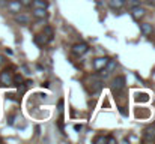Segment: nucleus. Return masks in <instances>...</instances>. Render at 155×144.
I'll use <instances>...</instances> for the list:
<instances>
[{
    "label": "nucleus",
    "instance_id": "nucleus-3",
    "mask_svg": "<svg viewBox=\"0 0 155 144\" xmlns=\"http://www.w3.org/2000/svg\"><path fill=\"white\" fill-rule=\"evenodd\" d=\"M89 51V45L87 44H84V42H78V44H75L74 47H72V53L75 54V56H84L86 53Z\"/></svg>",
    "mask_w": 155,
    "mask_h": 144
},
{
    "label": "nucleus",
    "instance_id": "nucleus-25",
    "mask_svg": "<svg viewBox=\"0 0 155 144\" xmlns=\"http://www.w3.org/2000/svg\"><path fill=\"white\" fill-rule=\"evenodd\" d=\"M5 63H6V59H5V56H2V54H0V66H3Z\"/></svg>",
    "mask_w": 155,
    "mask_h": 144
},
{
    "label": "nucleus",
    "instance_id": "nucleus-20",
    "mask_svg": "<svg viewBox=\"0 0 155 144\" xmlns=\"http://www.w3.org/2000/svg\"><path fill=\"white\" fill-rule=\"evenodd\" d=\"M21 3V6H26V8H30L32 6V0H18Z\"/></svg>",
    "mask_w": 155,
    "mask_h": 144
},
{
    "label": "nucleus",
    "instance_id": "nucleus-1",
    "mask_svg": "<svg viewBox=\"0 0 155 144\" xmlns=\"http://www.w3.org/2000/svg\"><path fill=\"white\" fill-rule=\"evenodd\" d=\"M101 89H103V80H101V77H98V75H92V77L89 78L87 90H89L92 95H95V93H98Z\"/></svg>",
    "mask_w": 155,
    "mask_h": 144
},
{
    "label": "nucleus",
    "instance_id": "nucleus-15",
    "mask_svg": "<svg viewBox=\"0 0 155 144\" xmlns=\"http://www.w3.org/2000/svg\"><path fill=\"white\" fill-rule=\"evenodd\" d=\"M15 21H17L18 24H23V26H26V24H29V23H30V18H29L27 15H23V14H20V15H17V17H15Z\"/></svg>",
    "mask_w": 155,
    "mask_h": 144
},
{
    "label": "nucleus",
    "instance_id": "nucleus-16",
    "mask_svg": "<svg viewBox=\"0 0 155 144\" xmlns=\"http://www.w3.org/2000/svg\"><path fill=\"white\" fill-rule=\"evenodd\" d=\"M140 3H142V0H125V6L128 9H133L136 6H140Z\"/></svg>",
    "mask_w": 155,
    "mask_h": 144
},
{
    "label": "nucleus",
    "instance_id": "nucleus-17",
    "mask_svg": "<svg viewBox=\"0 0 155 144\" xmlns=\"http://www.w3.org/2000/svg\"><path fill=\"white\" fill-rule=\"evenodd\" d=\"M21 83H24V78H23L21 74H15V75H12V84L18 86V84H21Z\"/></svg>",
    "mask_w": 155,
    "mask_h": 144
},
{
    "label": "nucleus",
    "instance_id": "nucleus-10",
    "mask_svg": "<svg viewBox=\"0 0 155 144\" xmlns=\"http://www.w3.org/2000/svg\"><path fill=\"white\" fill-rule=\"evenodd\" d=\"M140 30H142V33H143L145 36H149V35L154 33L152 24H148V23H140Z\"/></svg>",
    "mask_w": 155,
    "mask_h": 144
},
{
    "label": "nucleus",
    "instance_id": "nucleus-13",
    "mask_svg": "<svg viewBox=\"0 0 155 144\" xmlns=\"http://www.w3.org/2000/svg\"><path fill=\"white\" fill-rule=\"evenodd\" d=\"M108 5H110L111 9H116L117 11V9H120V8L125 6V0H110Z\"/></svg>",
    "mask_w": 155,
    "mask_h": 144
},
{
    "label": "nucleus",
    "instance_id": "nucleus-22",
    "mask_svg": "<svg viewBox=\"0 0 155 144\" xmlns=\"http://www.w3.org/2000/svg\"><path fill=\"white\" fill-rule=\"evenodd\" d=\"M119 111H120V114H122V116H128V111H127V108H125V107H119Z\"/></svg>",
    "mask_w": 155,
    "mask_h": 144
},
{
    "label": "nucleus",
    "instance_id": "nucleus-6",
    "mask_svg": "<svg viewBox=\"0 0 155 144\" xmlns=\"http://www.w3.org/2000/svg\"><path fill=\"white\" fill-rule=\"evenodd\" d=\"M143 138H145V141H148V143L155 141V126H148V128L145 129Z\"/></svg>",
    "mask_w": 155,
    "mask_h": 144
},
{
    "label": "nucleus",
    "instance_id": "nucleus-23",
    "mask_svg": "<svg viewBox=\"0 0 155 144\" xmlns=\"http://www.w3.org/2000/svg\"><path fill=\"white\" fill-rule=\"evenodd\" d=\"M107 143L116 144V138H114V137H111V135H108V137H107Z\"/></svg>",
    "mask_w": 155,
    "mask_h": 144
},
{
    "label": "nucleus",
    "instance_id": "nucleus-21",
    "mask_svg": "<svg viewBox=\"0 0 155 144\" xmlns=\"http://www.w3.org/2000/svg\"><path fill=\"white\" fill-rule=\"evenodd\" d=\"M57 107H59V111H60V113H63V99H59Z\"/></svg>",
    "mask_w": 155,
    "mask_h": 144
},
{
    "label": "nucleus",
    "instance_id": "nucleus-24",
    "mask_svg": "<svg viewBox=\"0 0 155 144\" xmlns=\"http://www.w3.org/2000/svg\"><path fill=\"white\" fill-rule=\"evenodd\" d=\"M21 71H24V74H26V75H30V71H29V68H27L26 65H23V66H21Z\"/></svg>",
    "mask_w": 155,
    "mask_h": 144
},
{
    "label": "nucleus",
    "instance_id": "nucleus-8",
    "mask_svg": "<svg viewBox=\"0 0 155 144\" xmlns=\"http://www.w3.org/2000/svg\"><path fill=\"white\" fill-rule=\"evenodd\" d=\"M33 41H35V44H36L38 47H45V45L48 44V39H47V36H45L44 33H38V35H35Z\"/></svg>",
    "mask_w": 155,
    "mask_h": 144
},
{
    "label": "nucleus",
    "instance_id": "nucleus-2",
    "mask_svg": "<svg viewBox=\"0 0 155 144\" xmlns=\"http://www.w3.org/2000/svg\"><path fill=\"white\" fill-rule=\"evenodd\" d=\"M124 89H125V77H122V75H117V77L113 80L111 90H113L114 93H120Z\"/></svg>",
    "mask_w": 155,
    "mask_h": 144
},
{
    "label": "nucleus",
    "instance_id": "nucleus-18",
    "mask_svg": "<svg viewBox=\"0 0 155 144\" xmlns=\"http://www.w3.org/2000/svg\"><path fill=\"white\" fill-rule=\"evenodd\" d=\"M136 101H137V102H148V101H149V95H148V93H137Z\"/></svg>",
    "mask_w": 155,
    "mask_h": 144
},
{
    "label": "nucleus",
    "instance_id": "nucleus-12",
    "mask_svg": "<svg viewBox=\"0 0 155 144\" xmlns=\"http://www.w3.org/2000/svg\"><path fill=\"white\" fill-rule=\"evenodd\" d=\"M42 33L47 36V39H48V42H51L53 38H54V30H53L51 26H44V30H42Z\"/></svg>",
    "mask_w": 155,
    "mask_h": 144
},
{
    "label": "nucleus",
    "instance_id": "nucleus-11",
    "mask_svg": "<svg viewBox=\"0 0 155 144\" xmlns=\"http://www.w3.org/2000/svg\"><path fill=\"white\" fill-rule=\"evenodd\" d=\"M32 6H33V8H44V9H48L50 3H48V0H32Z\"/></svg>",
    "mask_w": 155,
    "mask_h": 144
},
{
    "label": "nucleus",
    "instance_id": "nucleus-4",
    "mask_svg": "<svg viewBox=\"0 0 155 144\" xmlns=\"http://www.w3.org/2000/svg\"><path fill=\"white\" fill-rule=\"evenodd\" d=\"M0 83L3 86H12V72L5 69L2 74H0Z\"/></svg>",
    "mask_w": 155,
    "mask_h": 144
},
{
    "label": "nucleus",
    "instance_id": "nucleus-26",
    "mask_svg": "<svg viewBox=\"0 0 155 144\" xmlns=\"http://www.w3.org/2000/svg\"><path fill=\"white\" fill-rule=\"evenodd\" d=\"M81 128H83L81 125H74V129H75V131H81Z\"/></svg>",
    "mask_w": 155,
    "mask_h": 144
},
{
    "label": "nucleus",
    "instance_id": "nucleus-27",
    "mask_svg": "<svg viewBox=\"0 0 155 144\" xmlns=\"http://www.w3.org/2000/svg\"><path fill=\"white\" fill-rule=\"evenodd\" d=\"M42 87H50V83H48V81H45V83L42 84Z\"/></svg>",
    "mask_w": 155,
    "mask_h": 144
},
{
    "label": "nucleus",
    "instance_id": "nucleus-19",
    "mask_svg": "<svg viewBox=\"0 0 155 144\" xmlns=\"http://www.w3.org/2000/svg\"><path fill=\"white\" fill-rule=\"evenodd\" d=\"M94 143L95 144L107 143V137H104V135H98V137H95V138H94Z\"/></svg>",
    "mask_w": 155,
    "mask_h": 144
},
{
    "label": "nucleus",
    "instance_id": "nucleus-14",
    "mask_svg": "<svg viewBox=\"0 0 155 144\" xmlns=\"http://www.w3.org/2000/svg\"><path fill=\"white\" fill-rule=\"evenodd\" d=\"M8 8L11 9V12H18L20 8H21V3H20L18 0H11V2L8 3Z\"/></svg>",
    "mask_w": 155,
    "mask_h": 144
},
{
    "label": "nucleus",
    "instance_id": "nucleus-7",
    "mask_svg": "<svg viewBox=\"0 0 155 144\" xmlns=\"http://www.w3.org/2000/svg\"><path fill=\"white\" fill-rule=\"evenodd\" d=\"M108 60H110V59H107V57H98V59H95V60H94V68H95V71H101L103 68H105L107 63H108Z\"/></svg>",
    "mask_w": 155,
    "mask_h": 144
},
{
    "label": "nucleus",
    "instance_id": "nucleus-9",
    "mask_svg": "<svg viewBox=\"0 0 155 144\" xmlns=\"http://www.w3.org/2000/svg\"><path fill=\"white\" fill-rule=\"evenodd\" d=\"M33 17L38 18V20H44V18L48 17V12L44 8H33Z\"/></svg>",
    "mask_w": 155,
    "mask_h": 144
},
{
    "label": "nucleus",
    "instance_id": "nucleus-5",
    "mask_svg": "<svg viewBox=\"0 0 155 144\" xmlns=\"http://www.w3.org/2000/svg\"><path fill=\"white\" fill-rule=\"evenodd\" d=\"M131 11H133V12H131V17H133L136 21H140V20L146 15V11H145L143 8H140V6H136V8H133Z\"/></svg>",
    "mask_w": 155,
    "mask_h": 144
}]
</instances>
